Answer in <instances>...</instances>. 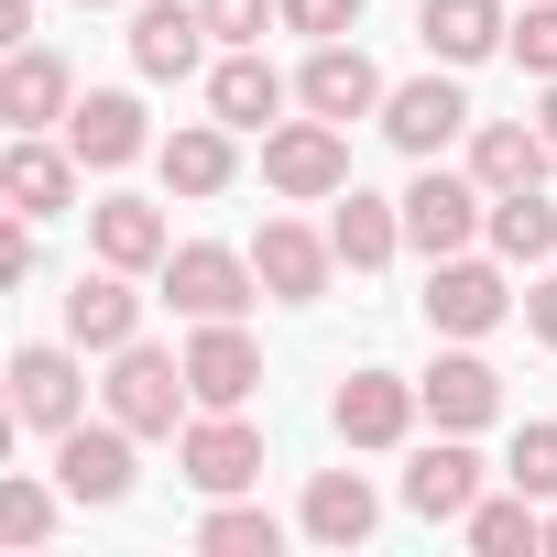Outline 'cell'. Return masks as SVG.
I'll return each mask as SVG.
<instances>
[{"label":"cell","instance_id":"1","mask_svg":"<svg viewBox=\"0 0 557 557\" xmlns=\"http://www.w3.org/2000/svg\"><path fill=\"white\" fill-rule=\"evenodd\" d=\"M481 230H492V186H481V175H448V164H426V175L405 186V240H416L426 262L470 251Z\"/></svg>","mask_w":557,"mask_h":557},{"label":"cell","instance_id":"2","mask_svg":"<svg viewBox=\"0 0 557 557\" xmlns=\"http://www.w3.org/2000/svg\"><path fill=\"white\" fill-rule=\"evenodd\" d=\"M197 405V383H186V361L175 350H110V416L132 426V437H175V416Z\"/></svg>","mask_w":557,"mask_h":557},{"label":"cell","instance_id":"3","mask_svg":"<svg viewBox=\"0 0 557 557\" xmlns=\"http://www.w3.org/2000/svg\"><path fill=\"white\" fill-rule=\"evenodd\" d=\"M262 186L273 197H339L350 186V132L339 121H273L262 132Z\"/></svg>","mask_w":557,"mask_h":557},{"label":"cell","instance_id":"4","mask_svg":"<svg viewBox=\"0 0 557 557\" xmlns=\"http://www.w3.org/2000/svg\"><path fill=\"white\" fill-rule=\"evenodd\" d=\"M164 296H175L186 318H240V307L262 296V273H251V251H230V240H175V251H164Z\"/></svg>","mask_w":557,"mask_h":557},{"label":"cell","instance_id":"5","mask_svg":"<svg viewBox=\"0 0 557 557\" xmlns=\"http://www.w3.org/2000/svg\"><path fill=\"white\" fill-rule=\"evenodd\" d=\"M251 273H262V296H273V307H318V296H329V273H339V240H318L307 219H262Z\"/></svg>","mask_w":557,"mask_h":557},{"label":"cell","instance_id":"6","mask_svg":"<svg viewBox=\"0 0 557 557\" xmlns=\"http://www.w3.org/2000/svg\"><path fill=\"white\" fill-rule=\"evenodd\" d=\"M513 318V285L492 262H470V251H448V262H426V329H448V339H481V329H503Z\"/></svg>","mask_w":557,"mask_h":557},{"label":"cell","instance_id":"7","mask_svg":"<svg viewBox=\"0 0 557 557\" xmlns=\"http://www.w3.org/2000/svg\"><path fill=\"white\" fill-rule=\"evenodd\" d=\"M186 383H197V405H219V416H240V405L262 394V350L240 339V318H197V339H186Z\"/></svg>","mask_w":557,"mask_h":557},{"label":"cell","instance_id":"8","mask_svg":"<svg viewBox=\"0 0 557 557\" xmlns=\"http://www.w3.org/2000/svg\"><path fill=\"white\" fill-rule=\"evenodd\" d=\"M77 416H88V383H77V361H66L55 339L12 350V426H45V437H66Z\"/></svg>","mask_w":557,"mask_h":557},{"label":"cell","instance_id":"9","mask_svg":"<svg viewBox=\"0 0 557 557\" xmlns=\"http://www.w3.org/2000/svg\"><path fill=\"white\" fill-rule=\"evenodd\" d=\"M175 459H186V481H197L208 503H230V492H251V481H262V437H251L240 416H219V405L175 437Z\"/></svg>","mask_w":557,"mask_h":557},{"label":"cell","instance_id":"10","mask_svg":"<svg viewBox=\"0 0 557 557\" xmlns=\"http://www.w3.org/2000/svg\"><path fill=\"white\" fill-rule=\"evenodd\" d=\"M383 132H394V153L437 164V153L470 132V99H459V77H416V88H394V99H383Z\"/></svg>","mask_w":557,"mask_h":557},{"label":"cell","instance_id":"11","mask_svg":"<svg viewBox=\"0 0 557 557\" xmlns=\"http://www.w3.org/2000/svg\"><path fill=\"white\" fill-rule=\"evenodd\" d=\"M55 481H66V503H121V492H132V426H121V416H110V426L77 416V426L55 437Z\"/></svg>","mask_w":557,"mask_h":557},{"label":"cell","instance_id":"12","mask_svg":"<svg viewBox=\"0 0 557 557\" xmlns=\"http://www.w3.org/2000/svg\"><path fill=\"white\" fill-rule=\"evenodd\" d=\"M66 339H77V350H132V339H143V296H132L121 262H99V273L66 285Z\"/></svg>","mask_w":557,"mask_h":557},{"label":"cell","instance_id":"13","mask_svg":"<svg viewBox=\"0 0 557 557\" xmlns=\"http://www.w3.org/2000/svg\"><path fill=\"white\" fill-rule=\"evenodd\" d=\"M296 99H307L318 121H339V132H350V121H361V110H383L394 88H383V77H372V55H361V45L339 34V45H318V55H307V77H296Z\"/></svg>","mask_w":557,"mask_h":557},{"label":"cell","instance_id":"14","mask_svg":"<svg viewBox=\"0 0 557 557\" xmlns=\"http://www.w3.org/2000/svg\"><path fill=\"white\" fill-rule=\"evenodd\" d=\"M143 143H153V132H143V99H132V88H88V99L66 110V153L99 164V175H121Z\"/></svg>","mask_w":557,"mask_h":557},{"label":"cell","instance_id":"15","mask_svg":"<svg viewBox=\"0 0 557 557\" xmlns=\"http://www.w3.org/2000/svg\"><path fill=\"white\" fill-rule=\"evenodd\" d=\"M416 394H426V416H437V426H459V437L503 416V372H492L481 350H437V361L416 372Z\"/></svg>","mask_w":557,"mask_h":557},{"label":"cell","instance_id":"16","mask_svg":"<svg viewBox=\"0 0 557 557\" xmlns=\"http://www.w3.org/2000/svg\"><path fill=\"white\" fill-rule=\"evenodd\" d=\"M416 405H426V394H416L405 372H350L339 405H329V426H339L350 448H394V437L416 426Z\"/></svg>","mask_w":557,"mask_h":557},{"label":"cell","instance_id":"17","mask_svg":"<svg viewBox=\"0 0 557 557\" xmlns=\"http://www.w3.org/2000/svg\"><path fill=\"white\" fill-rule=\"evenodd\" d=\"M470 503H481V459H470L459 426H448L437 448H416V470H405V513H426V524H470Z\"/></svg>","mask_w":557,"mask_h":557},{"label":"cell","instance_id":"18","mask_svg":"<svg viewBox=\"0 0 557 557\" xmlns=\"http://www.w3.org/2000/svg\"><path fill=\"white\" fill-rule=\"evenodd\" d=\"M416 34H426V55H437V66H481L492 45H513L503 0H426V12H416Z\"/></svg>","mask_w":557,"mask_h":557},{"label":"cell","instance_id":"19","mask_svg":"<svg viewBox=\"0 0 557 557\" xmlns=\"http://www.w3.org/2000/svg\"><path fill=\"white\" fill-rule=\"evenodd\" d=\"M197 45H208L197 0H153V12H132V66L143 77H197Z\"/></svg>","mask_w":557,"mask_h":557},{"label":"cell","instance_id":"20","mask_svg":"<svg viewBox=\"0 0 557 557\" xmlns=\"http://www.w3.org/2000/svg\"><path fill=\"white\" fill-rule=\"evenodd\" d=\"M66 110H77V77H66V55L23 45V55H12V77H0V121H12V132H45V121H66Z\"/></svg>","mask_w":557,"mask_h":557},{"label":"cell","instance_id":"21","mask_svg":"<svg viewBox=\"0 0 557 557\" xmlns=\"http://www.w3.org/2000/svg\"><path fill=\"white\" fill-rule=\"evenodd\" d=\"M77 175H88V164H77V153H55V143H34V132L0 153V197H12L23 219H55V208L77 197Z\"/></svg>","mask_w":557,"mask_h":557},{"label":"cell","instance_id":"22","mask_svg":"<svg viewBox=\"0 0 557 557\" xmlns=\"http://www.w3.org/2000/svg\"><path fill=\"white\" fill-rule=\"evenodd\" d=\"M88 230H99V262H121V273H164V251H175L153 197H99Z\"/></svg>","mask_w":557,"mask_h":557},{"label":"cell","instance_id":"23","mask_svg":"<svg viewBox=\"0 0 557 557\" xmlns=\"http://www.w3.org/2000/svg\"><path fill=\"white\" fill-rule=\"evenodd\" d=\"M329 240H339V262H350V273H383V262L405 251V197H361V186H339Z\"/></svg>","mask_w":557,"mask_h":557},{"label":"cell","instance_id":"24","mask_svg":"<svg viewBox=\"0 0 557 557\" xmlns=\"http://www.w3.org/2000/svg\"><path fill=\"white\" fill-rule=\"evenodd\" d=\"M546 153H557V143H546L535 121H481V132H470V175H481L492 197L535 186V175H546Z\"/></svg>","mask_w":557,"mask_h":557},{"label":"cell","instance_id":"25","mask_svg":"<svg viewBox=\"0 0 557 557\" xmlns=\"http://www.w3.org/2000/svg\"><path fill=\"white\" fill-rule=\"evenodd\" d=\"M372 524H383V503H372L361 470H318V481H307V535H318V546H361Z\"/></svg>","mask_w":557,"mask_h":557},{"label":"cell","instance_id":"26","mask_svg":"<svg viewBox=\"0 0 557 557\" xmlns=\"http://www.w3.org/2000/svg\"><path fill=\"white\" fill-rule=\"evenodd\" d=\"M208 110H219L230 132H273V110H285V77H273V66H262V55L240 45V55H230V66L208 77Z\"/></svg>","mask_w":557,"mask_h":557},{"label":"cell","instance_id":"27","mask_svg":"<svg viewBox=\"0 0 557 557\" xmlns=\"http://www.w3.org/2000/svg\"><path fill=\"white\" fill-rule=\"evenodd\" d=\"M164 186H175V197H219V186H230V121L164 132Z\"/></svg>","mask_w":557,"mask_h":557},{"label":"cell","instance_id":"28","mask_svg":"<svg viewBox=\"0 0 557 557\" xmlns=\"http://www.w3.org/2000/svg\"><path fill=\"white\" fill-rule=\"evenodd\" d=\"M492 251H503V262H557V208H546L535 186L492 197Z\"/></svg>","mask_w":557,"mask_h":557},{"label":"cell","instance_id":"29","mask_svg":"<svg viewBox=\"0 0 557 557\" xmlns=\"http://www.w3.org/2000/svg\"><path fill=\"white\" fill-rule=\"evenodd\" d=\"M470 546H481V557L546 546V513H535V492H492V503H470Z\"/></svg>","mask_w":557,"mask_h":557},{"label":"cell","instance_id":"30","mask_svg":"<svg viewBox=\"0 0 557 557\" xmlns=\"http://www.w3.org/2000/svg\"><path fill=\"white\" fill-rule=\"evenodd\" d=\"M197 546H208V557H273V546H285V524H273L262 503H219V513L197 524Z\"/></svg>","mask_w":557,"mask_h":557},{"label":"cell","instance_id":"31","mask_svg":"<svg viewBox=\"0 0 557 557\" xmlns=\"http://www.w3.org/2000/svg\"><path fill=\"white\" fill-rule=\"evenodd\" d=\"M66 492V481H55ZM55 492L45 481H0V535H12V546H45L55 535Z\"/></svg>","mask_w":557,"mask_h":557},{"label":"cell","instance_id":"32","mask_svg":"<svg viewBox=\"0 0 557 557\" xmlns=\"http://www.w3.org/2000/svg\"><path fill=\"white\" fill-rule=\"evenodd\" d=\"M503 481H513V492H535V503H557V426H513Z\"/></svg>","mask_w":557,"mask_h":557},{"label":"cell","instance_id":"33","mask_svg":"<svg viewBox=\"0 0 557 557\" xmlns=\"http://www.w3.org/2000/svg\"><path fill=\"white\" fill-rule=\"evenodd\" d=\"M513 66H524V77H557V0H524V23H513Z\"/></svg>","mask_w":557,"mask_h":557},{"label":"cell","instance_id":"34","mask_svg":"<svg viewBox=\"0 0 557 557\" xmlns=\"http://www.w3.org/2000/svg\"><path fill=\"white\" fill-rule=\"evenodd\" d=\"M219 45H262V23H285V0H197Z\"/></svg>","mask_w":557,"mask_h":557},{"label":"cell","instance_id":"35","mask_svg":"<svg viewBox=\"0 0 557 557\" xmlns=\"http://www.w3.org/2000/svg\"><path fill=\"white\" fill-rule=\"evenodd\" d=\"M285 23L318 34V45H339V34H361V0H285Z\"/></svg>","mask_w":557,"mask_h":557},{"label":"cell","instance_id":"36","mask_svg":"<svg viewBox=\"0 0 557 557\" xmlns=\"http://www.w3.org/2000/svg\"><path fill=\"white\" fill-rule=\"evenodd\" d=\"M23 273H34V219L12 208V230H0V285H23Z\"/></svg>","mask_w":557,"mask_h":557},{"label":"cell","instance_id":"37","mask_svg":"<svg viewBox=\"0 0 557 557\" xmlns=\"http://www.w3.org/2000/svg\"><path fill=\"white\" fill-rule=\"evenodd\" d=\"M524 329H535V339L557 350V285H535V296H524Z\"/></svg>","mask_w":557,"mask_h":557},{"label":"cell","instance_id":"38","mask_svg":"<svg viewBox=\"0 0 557 557\" xmlns=\"http://www.w3.org/2000/svg\"><path fill=\"white\" fill-rule=\"evenodd\" d=\"M535 132H546V143H557V77H546V110H535Z\"/></svg>","mask_w":557,"mask_h":557},{"label":"cell","instance_id":"39","mask_svg":"<svg viewBox=\"0 0 557 557\" xmlns=\"http://www.w3.org/2000/svg\"><path fill=\"white\" fill-rule=\"evenodd\" d=\"M77 12H110V0H77Z\"/></svg>","mask_w":557,"mask_h":557},{"label":"cell","instance_id":"40","mask_svg":"<svg viewBox=\"0 0 557 557\" xmlns=\"http://www.w3.org/2000/svg\"><path fill=\"white\" fill-rule=\"evenodd\" d=\"M546 546H557V513H546Z\"/></svg>","mask_w":557,"mask_h":557}]
</instances>
